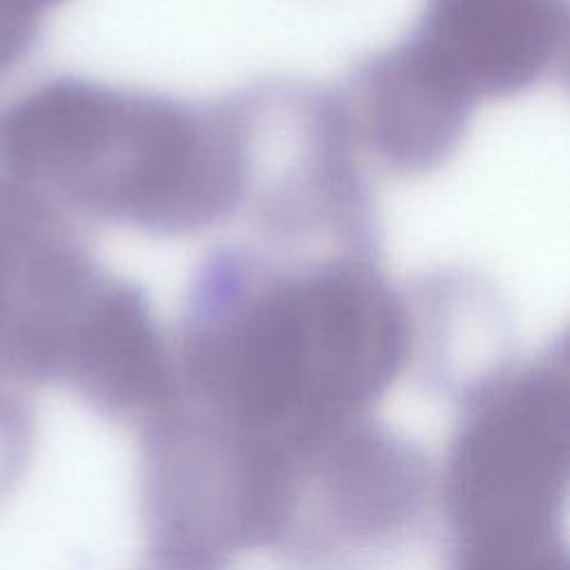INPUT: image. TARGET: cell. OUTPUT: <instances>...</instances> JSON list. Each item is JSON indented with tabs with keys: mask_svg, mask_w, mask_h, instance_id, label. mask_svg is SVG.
Masks as SVG:
<instances>
[{
	"mask_svg": "<svg viewBox=\"0 0 570 570\" xmlns=\"http://www.w3.org/2000/svg\"><path fill=\"white\" fill-rule=\"evenodd\" d=\"M410 350V309L367 256L276 269L220 249L196 274L183 314L178 396L296 450L367 419Z\"/></svg>",
	"mask_w": 570,
	"mask_h": 570,
	"instance_id": "1",
	"label": "cell"
},
{
	"mask_svg": "<svg viewBox=\"0 0 570 570\" xmlns=\"http://www.w3.org/2000/svg\"><path fill=\"white\" fill-rule=\"evenodd\" d=\"M245 100L187 102L82 78L49 80L0 116L7 180L51 205L180 236L225 220L252 178Z\"/></svg>",
	"mask_w": 570,
	"mask_h": 570,
	"instance_id": "2",
	"label": "cell"
},
{
	"mask_svg": "<svg viewBox=\"0 0 570 570\" xmlns=\"http://www.w3.org/2000/svg\"><path fill=\"white\" fill-rule=\"evenodd\" d=\"M568 479L570 370L561 338L465 387L441 474L450 552L568 550Z\"/></svg>",
	"mask_w": 570,
	"mask_h": 570,
	"instance_id": "3",
	"label": "cell"
},
{
	"mask_svg": "<svg viewBox=\"0 0 570 570\" xmlns=\"http://www.w3.org/2000/svg\"><path fill=\"white\" fill-rule=\"evenodd\" d=\"M292 494V450L234 430L180 396L142 423L140 517L156 570H225L274 548Z\"/></svg>",
	"mask_w": 570,
	"mask_h": 570,
	"instance_id": "4",
	"label": "cell"
},
{
	"mask_svg": "<svg viewBox=\"0 0 570 570\" xmlns=\"http://www.w3.org/2000/svg\"><path fill=\"white\" fill-rule=\"evenodd\" d=\"M430 488L419 445L354 421L292 450L289 512L274 550L292 570H372L419 528Z\"/></svg>",
	"mask_w": 570,
	"mask_h": 570,
	"instance_id": "5",
	"label": "cell"
},
{
	"mask_svg": "<svg viewBox=\"0 0 570 570\" xmlns=\"http://www.w3.org/2000/svg\"><path fill=\"white\" fill-rule=\"evenodd\" d=\"M107 276L69 234L56 205L0 180L2 385H60Z\"/></svg>",
	"mask_w": 570,
	"mask_h": 570,
	"instance_id": "6",
	"label": "cell"
},
{
	"mask_svg": "<svg viewBox=\"0 0 570 570\" xmlns=\"http://www.w3.org/2000/svg\"><path fill=\"white\" fill-rule=\"evenodd\" d=\"M568 36V0H425L407 38L476 102L557 76Z\"/></svg>",
	"mask_w": 570,
	"mask_h": 570,
	"instance_id": "7",
	"label": "cell"
},
{
	"mask_svg": "<svg viewBox=\"0 0 570 570\" xmlns=\"http://www.w3.org/2000/svg\"><path fill=\"white\" fill-rule=\"evenodd\" d=\"M338 107L350 138L385 167L423 174L459 149L474 100L405 38L354 67Z\"/></svg>",
	"mask_w": 570,
	"mask_h": 570,
	"instance_id": "8",
	"label": "cell"
},
{
	"mask_svg": "<svg viewBox=\"0 0 570 570\" xmlns=\"http://www.w3.org/2000/svg\"><path fill=\"white\" fill-rule=\"evenodd\" d=\"M62 376L91 410L111 421H149L178 396L176 358L147 294L109 276L91 305Z\"/></svg>",
	"mask_w": 570,
	"mask_h": 570,
	"instance_id": "9",
	"label": "cell"
},
{
	"mask_svg": "<svg viewBox=\"0 0 570 570\" xmlns=\"http://www.w3.org/2000/svg\"><path fill=\"white\" fill-rule=\"evenodd\" d=\"M33 448V419L20 396L0 383V501L20 479Z\"/></svg>",
	"mask_w": 570,
	"mask_h": 570,
	"instance_id": "10",
	"label": "cell"
},
{
	"mask_svg": "<svg viewBox=\"0 0 570 570\" xmlns=\"http://www.w3.org/2000/svg\"><path fill=\"white\" fill-rule=\"evenodd\" d=\"M16 2H20V4H24L27 9L40 13V9H45V7H49V4H56V2H60V0H16Z\"/></svg>",
	"mask_w": 570,
	"mask_h": 570,
	"instance_id": "11",
	"label": "cell"
}]
</instances>
